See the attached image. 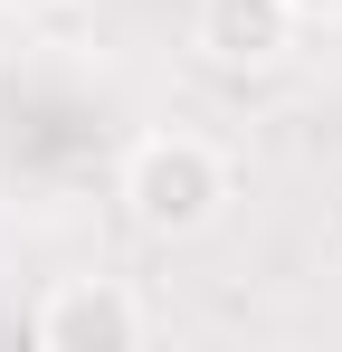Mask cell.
Instances as JSON below:
<instances>
[{
  "label": "cell",
  "mask_w": 342,
  "mask_h": 352,
  "mask_svg": "<svg viewBox=\"0 0 342 352\" xmlns=\"http://www.w3.org/2000/svg\"><path fill=\"white\" fill-rule=\"evenodd\" d=\"M295 0H200L190 10V38H200V58L228 67V76H266V67H285V48H295Z\"/></svg>",
  "instance_id": "obj_3"
},
{
  "label": "cell",
  "mask_w": 342,
  "mask_h": 352,
  "mask_svg": "<svg viewBox=\"0 0 342 352\" xmlns=\"http://www.w3.org/2000/svg\"><path fill=\"white\" fill-rule=\"evenodd\" d=\"M29 333L48 352H133L152 333V314L114 286V276H57V286L38 295V314H29Z\"/></svg>",
  "instance_id": "obj_2"
},
{
  "label": "cell",
  "mask_w": 342,
  "mask_h": 352,
  "mask_svg": "<svg viewBox=\"0 0 342 352\" xmlns=\"http://www.w3.org/2000/svg\"><path fill=\"white\" fill-rule=\"evenodd\" d=\"M0 10H19V19H38V10H67V0H0Z\"/></svg>",
  "instance_id": "obj_5"
},
{
  "label": "cell",
  "mask_w": 342,
  "mask_h": 352,
  "mask_svg": "<svg viewBox=\"0 0 342 352\" xmlns=\"http://www.w3.org/2000/svg\"><path fill=\"white\" fill-rule=\"evenodd\" d=\"M295 19H342V0H295Z\"/></svg>",
  "instance_id": "obj_4"
},
{
  "label": "cell",
  "mask_w": 342,
  "mask_h": 352,
  "mask_svg": "<svg viewBox=\"0 0 342 352\" xmlns=\"http://www.w3.org/2000/svg\"><path fill=\"white\" fill-rule=\"evenodd\" d=\"M124 210H133V229H152V238H200L228 210L219 143H200V133H143L124 153Z\"/></svg>",
  "instance_id": "obj_1"
}]
</instances>
